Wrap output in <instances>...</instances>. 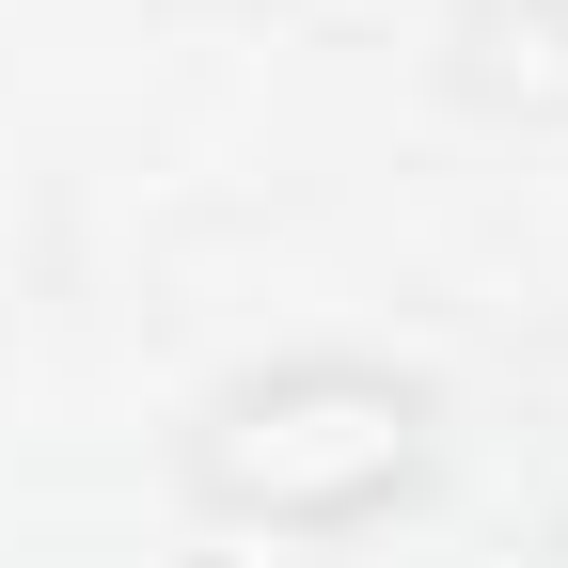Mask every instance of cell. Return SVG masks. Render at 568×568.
<instances>
[{
    "mask_svg": "<svg viewBox=\"0 0 568 568\" xmlns=\"http://www.w3.org/2000/svg\"><path fill=\"white\" fill-rule=\"evenodd\" d=\"M443 443V395L379 347H301V364H253L190 410V506L237 537H364L379 506L426 489Z\"/></svg>",
    "mask_w": 568,
    "mask_h": 568,
    "instance_id": "6da1fadb",
    "label": "cell"
},
{
    "mask_svg": "<svg viewBox=\"0 0 568 568\" xmlns=\"http://www.w3.org/2000/svg\"><path fill=\"white\" fill-rule=\"evenodd\" d=\"M537 568H568V521H552V552H537Z\"/></svg>",
    "mask_w": 568,
    "mask_h": 568,
    "instance_id": "7a4b0ae2",
    "label": "cell"
}]
</instances>
